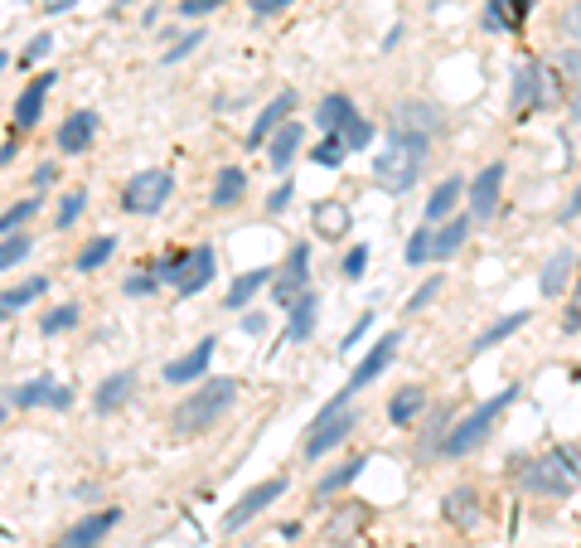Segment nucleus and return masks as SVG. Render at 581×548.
I'll list each match as a JSON object with an SVG mask.
<instances>
[{"instance_id": "1", "label": "nucleus", "mask_w": 581, "mask_h": 548, "mask_svg": "<svg viewBox=\"0 0 581 548\" xmlns=\"http://www.w3.org/2000/svg\"><path fill=\"white\" fill-rule=\"evenodd\" d=\"M237 393H243V384H237L233 374L204 379L199 388L184 393V398L175 403V412H170V437H175V442H194V437H204V432H214V422L223 418L228 408H233Z\"/></svg>"}, {"instance_id": "2", "label": "nucleus", "mask_w": 581, "mask_h": 548, "mask_svg": "<svg viewBox=\"0 0 581 548\" xmlns=\"http://www.w3.org/2000/svg\"><path fill=\"white\" fill-rule=\"evenodd\" d=\"M431 156V137H417V131L388 127V141L373 156V184L383 194H408L412 184L422 180V165Z\"/></svg>"}, {"instance_id": "3", "label": "nucleus", "mask_w": 581, "mask_h": 548, "mask_svg": "<svg viewBox=\"0 0 581 548\" xmlns=\"http://www.w3.org/2000/svg\"><path fill=\"white\" fill-rule=\"evenodd\" d=\"M514 481H518V490H524V495H538V500H567V495H577L581 471H577V457H572V451L553 447V451H543V457L518 461V467H514Z\"/></svg>"}, {"instance_id": "4", "label": "nucleus", "mask_w": 581, "mask_h": 548, "mask_svg": "<svg viewBox=\"0 0 581 548\" xmlns=\"http://www.w3.org/2000/svg\"><path fill=\"white\" fill-rule=\"evenodd\" d=\"M518 398V388H500L490 403H480V408H470L461 422H455L451 432H446V447H441V457L446 461H461V457H470V451H480L485 442H490V432H494V422L508 412V403Z\"/></svg>"}, {"instance_id": "5", "label": "nucleus", "mask_w": 581, "mask_h": 548, "mask_svg": "<svg viewBox=\"0 0 581 548\" xmlns=\"http://www.w3.org/2000/svg\"><path fill=\"white\" fill-rule=\"evenodd\" d=\"M175 200V175L160 170V165H145L127 180V190H121V209L127 214H141V219H151V214H160L165 204Z\"/></svg>"}, {"instance_id": "6", "label": "nucleus", "mask_w": 581, "mask_h": 548, "mask_svg": "<svg viewBox=\"0 0 581 548\" xmlns=\"http://www.w3.org/2000/svg\"><path fill=\"white\" fill-rule=\"evenodd\" d=\"M349 432H359V412H354V408H339V412L320 408V412H315V422L306 428V442H300V457H306V461H320L325 451L345 447Z\"/></svg>"}, {"instance_id": "7", "label": "nucleus", "mask_w": 581, "mask_h": 548, "mask_svg": "<svg viewBox=\"0 0 581 548\" xmlns=\"http://www.w3.org/2000/svg\"><path fill=\"white\" fill-rule=\"evenodd\" d=\"M553 74H547L538 59H518L514 64V88H508V107H514V117H528V112L547 107L553 102Z\"/></svg>"}, {"instance_id": "8", "label": "nucleus", "mask_w": 581, "mask_h": 548, "mask_svg": "<svg viewBox=\"0 0 581 548\" xmlns=\"http://www.w3.org/2000/svg\"><path fill=\"white\" fill-rule=\"evenodd\" d=\"M5 408H54V412H68L73 408V388L59 384V379L39 374V379H25V384H10L5 388Z\"/></svg>"}, {"instance_id": "9", "label": "nucleus", "mask_w": 581, "mask_h": 548, "mask_svg": "<svg viewBox=\"0 0 581 548\" xmlns=\"http://www.w3.org/2000/svg\"><path fill=\"white\" fill-rule=\"evenodd\" d=\"M504 175H508V165H504V161H490V165H485V170L470 180V190H465V204H470V219H475V224H490L494 214H500Z\"/></svg>"}, {"instance_id": "10", "label": "nucleus", "mask_w": 581, "mask_h": 548, "mask_svg": "<svg viewBox=\"0 0 581 548\" xmlns=\"http://www.w3.org/2000/svg\"><path fill=\"white\" fill-rule=\"evenodd\" d=\"M286 485H290L286 475H272V481H257L253 490H247L243 500H237L233 510L223 514V534H237V530H247V524H253L257 514L267 510V505H276V500H282V495H286Z\"/></svg>"}, {"instance_id": "11", "label": "nucleus", "mask_w": 581, "mask_h": 548, "mask_svg": "<svg viewBox=\"0 0 581 548\" xmlns=\"http://www.w3.org/2000/svg\"><path fill=\"white\" fill-rule=\"evenodd\" d=\"M398 349H402V330H383V335L369 345V355H363L359 365H354V374H349V384H345V388H349V393H363L369 384H378L383 369H388L392 359H398Z\"/></svg>"}, {"instance_id": "12", "label": "nucleus", "mask_w": 581, "mask_h": 548, "mask_svg": "<svg viewBox=\"0 0 581 548\" xmlns=\"http://www.w3.org/2000/svg\"><path fill=\"white\" fill-rule=\"evenodd\" d=\"M310 292V243H296L286 253V263H282V272H276V282H272V296H276V306H296L300 296Z\"/></svg>"}, {"instance_id": "13", "label": "nucleus", "mask_w": 581, "mask_h": 548, "mask_svg": "<svg viewBox=\"0 0 581 548\" xmlns=\"http://www.w3.org/2000/svg\"><path fill=\"white\" fill-rule=\"evenodd\" d=\"M117 524H121L117 505H112V510H92V514H82V520H73L68 530L59 534L54 548H102V539H107Z\"/></svg>"}, {"instance_id": "14", "label": "nucleus", "mask_w": 581, "mask_h": 548, "mask_svg": "<svg viewBox=\"0 0 581 548\" xmlns=\"http://www.w3.org/2000/svg\"><path fill=\"white\" fill-rule=\"evenodd\" d=\"M214 355H218V335H204L199 345L190 349V355L170 359V365L160 369V374H165V384H175V388H184V384H204V379H209Z\"/></svg>"}, {"instance_id": "15", "label": "nucleus", "mask_w": 581, "mask_h": 548, "mask_svg": "<svg viewBox=\"0 0 581 548\" xmlns=\"http://www.w3.org/2000/svg\"><path fill=\"white\" fill-rule=\"evenodd\" d=\"M359 122H363V112L354 107V98H349V92H330V98H320L315 127L325 131V137H349Z\"/></svg>"}, {"instance_id": "16", "label": "nucleus", "mask_w": 581, "mask_h": 548, "mask_svg": "<svg viewBox=\"0 0 581 548\" xmlns=\"http://www.w3.org/2000/svg\"><path fill=\"white\" fill-rule=\"evenodd\" d=\"M290 112H296V92H276V98L253 117V131H247V151H262L267 141H272L276 131H282L286 122H290Z\"/></svg>"}, {"instance_id": "17", "label": "nucleus", "mask_w": 581, "mask_h": 548, "mask_svg": "<svg viewBox=\"0 0 581 548\" xmlns=\"http://www.w3.org/2000/svg\"><path fill=\"white\" fill-rule=\"evenodd\" d=\"M441 514H446V524H455L461 534H475V530H480V520H485L480 490H475V485H455V490H446Z\"/></svg>"}, {"instance_id": "18", "label": "nucleus", "mask_w": 581, "mask_h": 548, "mask_svg": "<svg viewBox=\"0 0 581 548\" xmlns=\"http://www.w3.org/2000/svg\"><path fill=\"white\" fill-rule=\"evenodd\" d=\"M214 272H218L214 243H194L190 257H184V277H180V286H175V296H199L204 286H214Z\"/></svg>"}, {"instance_id": "19", "label": "nucleus", "mask_w": 581, "mask_h": 548, "mask_svg": "<svg viewBox=\"0 0 581 548\" xmlns=\"http://www.w3.org/2000/svg\"><path fill=\"white\" fill-rule=\"evenodd\" d=\"M59 82V74H39V78H29L25 88H20V98H15V131H35L39 127V117H44V102H49V88Z\"/></svg>"}, {"instance_id": "20", "label": "nucleus", "mask_w": 581, "mask_h": 548, "mask_svg": "<svg viewBox=\"0 0 581 548\" xmlns=\"http://www.w3.org/2000/svg\"><path fill=\"white\" fill-rule=\"evenodd\" d=\"M98 141V112H88V107H78V112H68L64 122H59V137H54V146L64 151V156H82V151Z\"/></svg>"}, {"instance_id": "21", "label": "nucleus", "mask_w": 581, "mask_h": 548, "mask_svg": "<svg viewBox=\"0 0 581 548\" xmlns=\"http://www.w3.org/2000/svg\"><path fill=\"white\" fill-rule=\"evenodd\" d=\"M388 127H402V131H417V137H431L436 141V131L446 127V112L436 107V102H398V107H392V122Z\"/></svg>"}, {"instance_id": "22", "label": "nucleus", "mask_w": 581, "mask_h": 548, "mask_svg": "<svg viewBox=\"0 0 581 548\" xmlns=\"http://www.w3.org/2000/svg\"><path fill=\"white\" fill-rule=\"evenodd\" d=\"M131 393H137V369H112V374L98 384V393H92V412H98V418H107V412L127 408Z\"/></svg>"}, {"instance_id": "23", "label": "nucleus", "mask_w": 581, "mask_h": 548, "mask_svg": "<svg viewBox=\"0 0 581 548\" xmlns=\"http://www.w3.org/2000/svg\"><path fill=\"white\" fill-rule=\"evenodd\" d=\"M300 141H306V122L290 117L286 127L276 131L272 141H267V165H272V175H282V180H286V175H290V161L300 156Z\"/></svg>"}, {"instance_id": "24", "label": "nucleus", "mask_w": 581, "mask_h": 548, "mask_svg": "<svg viewBox=\"0 0 581 548\" xmlns=\"http://www.w3.org/2000/svg\"><path fill=\"white\" fill-rule=\"evenodd\" d=\"M315 326H320V292L310 286V292L300 296L296 306H290L286 330H282V345H306V340L315 335Z\"/></svg>"}, {"instance_id": "25", "label": "nucleus", "mask_w": 581, "mask_h": 548, "mask_svg": "<svg viewBox=\"0 0 581 548\" xmlns=\"http://www.w3.org/2000/svg\"><path fill=\"white\" fill-rule=\"evenodd\" d=\"M572 267H577V253L572 247H557V253L538 267V292H543L547 302H557V296L572 286Z\"/></svg>"}, {"instance_id": "26", "label": "nucleus", "mask_w": 581, "mask_h": 548, "mask_svg": "<svg viewBox=\"0 0 581 548\" xmlns=\"http://www.w3.org/2000/svg\"><path fill=\"white\" fill-rule=\"evenodd\" d=\"M465 190H470V184H465L461 175H446V180L431 190V200H427V214H422V224H431V229H436V224L455 219V209H461Z\"/></svg>"}, {"instance_id": "27", "label": "nucleus", "mask_w": 581, "mask_h": 548, "mask_svg": "<svg viewBox=\"0 0 581 548\" xmlns=\"http://www.w3.org/2000/svg\"><path fill=\"white\" fill-rule=\"evenodd\" d=\"M533 0H485V29L490 35H518Z\"/></svg>"}, {"instance_id": "28", "label": "nucleus", "mask_w": 581, "mask_h": 548, "mask_svg": "<svg viewBox=\"0 0 581 548\" xmlns=\"http://www.w3.org/2000/svg\"><path fill=\"white\" fill-rule=\"evenodd\" d=\"M272 282H276V267H253V272L233 277V286L223 292V306H228V311H247V306H253V296L267 292Z\"/></svg>"}, {"instance_id": "29", "label": "nucleus", "mask_w": 581, "mask_h": 548, "mask_svg": "<svg viewBox=\"0 0 581 548\" xmlns=\"http://www.w3.org/2000/svg\"><path fill=\"white\" fill-rule=\"evenodd\" d=\"M427 412V388L422 384H408V388H398L388 398V422L398 432H408V428H417V418Z\"/></svg>"}, {"instance_id": "30", "label": "nucleus", "mask_w": 581, "mask_h": 548, "mask_svg": "<svg viewBox=\"0 0 581 548\" xmlns=\"http://www.w3.org/2000/svg\"><path fill=\"white\" fill-rule=\"evenodd\" d=\"M475 219H465V214H455V219L436 224L431 229V263H446V257H455L465 247V238H470Z\"/></svg>"}, {"instance_id": "31", "label": "nucleus", "mask_w": 581, "mask_h": 548, "mask_svg": "<svg viewBox=\"0 0 581 548\" xmlns=\"http://www.w3.org/2000/svg\"><path fill=\"white\" fill-rule=\"evenodd\" d=\"M243 200H247V170L243 165H218L209 204L214 209H233V204H243Z\"/></svg>"}, {"instance_id": "32", "label": "nucleus", "mask_w": 581, "mask_h": 548, "mask_svg": "<svg viewBox=\"0 0 581 548\" xmlns=\"http://www.w3.org/2000/svg\"><path fill=\"white\" fill-rule=\"evenodd\" d=\"M528 320H533V311H504L500 320H490V326L475 335V345H470V355H485V349H494V345H504L514 330H524Z\"/></svg>"}, {"instance_id": "33", "label": "nucleus", "mask_w": 581, "mask_h": 548, "mask_svg": "<svg viewBox=\"0 0 581 548\" xmlns=\"http://www.w3.org/2000/svg\"><path fill=\"white\" fill-rule=\"evenodd\" d=\"M310 224H315L320 238H345L349 224H354V214H349V204H339V200H320L315 209H310Z\"/></svg>"}, {"instance_id": "34", "label": "nucleus", "mask_w": 581, "mask_h": 548, "mask_svg": "<svg viewBox=\"0 0 581 548\" xmlns=\"http://www.w3.org/2000/svg\"><path fill=\"white\" fill-rule=\"evenodd\" d=\"M363 520H369V505H363V500L339 505V510L330 514V524H325V539H330V544H345V539H354V534L363 530Z\"/></svg>"}, {"instance_id": "35", "label": "nucleus", "mask_w": 581, "mask_h": 548, "mask_svg": "<svg viewBox=\"0 0 581 548\" xmlns=\"http://www.w3.org/2000/svg\"><path fill=\"white\" fill-rule=\"evenodd\" d=\"M44 292H49V277H29V282H20V286H5V296H0V311L20 316L25 306H35Z\"/></svg>"}, {"instance_id": "36", "label": "nucleus", "mask_w": 581, "mask_h": 548, "mask_svg": "<svg viewBox=\"0 0 581 548\" xmlns=\"http://www.w3.org/2000/svg\"><path fill=\"white\" fill-rule=\"evenodd\" d=\"M112 253H117V233H98L78 257H73V267H78V272L88 277V272H98V267H107V263H112Z\"/></svg>"}, {"instance_id": "37", "label": "nucleus", "mask_w": 581, "mask_h": 548, "mask_svg": "<svg viewBox=\"0 0 581 548\" xmlns=\"http://www.w3.org/2000/svg\"><path fill=\"white\" fill-rule=\"evenodd\" d=\"M363 467H369V461H363V457H349L345 467H335V471H325V475H320V481H315V495H320V500H325V495H335V490H345V485H354Z\"/></svg>"}, {"instance_id": "38", "label": "nucleus", "mask_w": 581, "mask_h": 548, "mask_svg": "<svg viewBox=\"0 0 581 548\" xmlns=\"http://www.w3.org/2000/svg\"><path fill=\"white\" fill-rule=\"evenodd\" d=\"M402 263H408V267H427V263H431V224H422V229H412V233H408Z\"/></svg>"}, {"instance_id": "39", "label": "nucleus", "mask_w": 581, "mask_h": 548, "mask_svg": "<svg viewBox=\"0 0 581 548\" xmlns=\"http://www.w3.org/2000/svg\"><path fill=\"white\" fill-rule=\"evenodd\" d=\"M29 247H35V238H29L25 229H20V233H5V243H0V267H5V272H15V267L29 257Z\"/></svg>"}, {"instance_id": "40", "label": "nucleus", "mask_w": 581, "mask_h": 548, "mask_svg": "<svg viewBox=\"0 0 581 548\" xmlns=\"http://www.w3.org/2000/svg\"><path fill=\"white\" fill-rule=\"evenodd\" d=\"M88 214V190H68L59 200V214H54V229H73V224Z\"/></svg>"}, {"instance_id": "41", "label": "nucleus", "mask_w": 581, "mask_h": 548, "mask_svg": "<svg viewBox=\"0 0 581 548\" xmlns=\"http://www.w3.org/2000/svg\"><path fill=\"white\" fill-rule=\"evenodd\" d=\"M184 257H190V253H165V257H155L151 272L160 277V286H180V277H184Z\"/></svg>"}, {"instance_id": "42", "label": "nucleus", "mask_w": 581, "mask_h": 548, "mask_svg": "<svg viewBox=\"0 0 581 548\" xmlns=\"http://www.w3.org/2000/svg\"><path fill=\"white\" fill-rule=\"evenodd\" d=\"M345 156H349L345 137H325L315 151H310V161H315V165H325V170H335V165H345Z\"/></svg>"}, {"instance_id": "43", "label": "nucleus", "mask_w": 581, "mask_h": 548, "mask_svg": "<svg viewBox=\"0 0 581 548\" xmlns=\"http://www.w3.org/2000/svg\"><path fill=\"white\" fill-rule=\"evenodd\" d=\"M73 326H78V306H73V302L54 306V311L39 320V330H44V335H64V330H73Z\"/></svg>"}, {"instance_id": "44", "label": "nucleus", "mask_w": 581, "mask_h": 548, "mask_svg": "<svg viewBox=\"0 0 581 548\" xmlns=\"http://www.w3.org/2000/svg\"><path fill=\"white\" fill-rule=\"evenodd\" d=\"M35 214H39V200H20V204H10L5 219H0V233H20L29 219H35Z\"/></svg>"}, {"instance_id": "45", "label": "nucleus", "mask_w": 581, "mask_h": 548, "mask_svg": "<svg viewBox=\"0 0 581 548\" xmlns=\"http://www.w3.org/2000/svg\"><path fill=\"white\" fill-rule=\"evenodd\" d=\"M441 286H446V277H427V282H422L417 292L408 296V311H402V316H417V311H427V306L436 302V296H441Z\"/></svg>"}, {"instance_id": "46", "label": "nucleus", "mask_w": 581, "mask_h": 548, "mask_svg": "<svg viewBox=\"0 0 581 548\" xmlns=\"http://www.w3.org/2000/svg\"><path fill=\"white\" fill-rule=\"evenodd\" d=\"M49 54H54V35H49V29H39V35L25 44V54H20V74H25V68H35L39 59H49Z\"/></svg>"}, {"instance_id": "47", "label": "nucleus", "mask_w": 581, "mask_h": 548, "mask_svg": "<svg viewBox=\"0 0 581 548\" xmlns=\"http://www.w3.org/2000/svg\"><path fill=\"white\" fill-rule=\"evenodd\" d=\"M339 272H345V282H359L363 272H369V243H354L345 253V263H339Z\"/></svg>"}, {"instance_id": "48", "label": "nucleus", "mask_w": 581, "mask_h": 548, "mask_svg": "<svg viewBox=\"0 0 581 548\" xmlns=\"http://www.w3.org/2000/svg\"><path fill=\"white\" fill-rule=\"evenodd\" d=\"M199 44H204V29H190V35H180L170 49H165V64H180V59H190Z\"/></svg>"}, {"instance_id": "49", "label": "nucleus", "mask_w": 581, "mask_h": 548, "mask_svg": "<svg viewBox=\"0 0 581 548\" xmlns=\"http://www.w3.org/2000/svg\"><path fill=\"white\" fill-rule=\"evenodd\" d=\"M557 78L563 82H581V44H572V49H563V54H557Z\"/></svg>"}, {"instance_id": "50", "label": "nucleus", "mask_w": 581, "mask_h": 548, "mask_svg": "<svg viewBox=\"0 0 581 548\" xmlns=\"http://www.w3.org/2000/svg\"><path fill=\"white\" fill-rule=\"evenodd\" d=\"M155 286H160V277H155L151 267H145V272H131L127 282H121V292H127V296H151Z\"/></svg>"}, {"instance_id": "51", "label": "nucleus", "mask_w": 581, "mask_h": 548, "mask_svg": "<svg viewBox=\"0 0 581 548\" xmlns=\"http://www.w3.org/2000/svg\"><path fill=\"white\" fill-rule=\"evenodd\" d=\"M237 330H243V335H253V340H262V335H267V311L247 306V311L237 316Z\"/></svg>"}, {"instance_id": "52", "label": "nucleus", "mask_w": 581, "mask_h": 548, "mask_svg": "<svg viewBox=\"0 0 581 548\" xmlns=\"http://www.w3.org/2000/svg\"><path fill=\"white\" fill-rule=\"evenodd\" d=\"M290 200H296V180H282V184L272 190V200H267V214H286Z\"/></svg>"}, {"instance_id": "53", "label": "nucleus", "mask_w": 581, "mask_h": 548, "mask_svg": "<svg viewBox=\"0 0 581 548\" xmlns=\"http://www.w3.org/2000/svg\"><path fill=\"white\" fill-rule=\"evenodd\" d=\"M218 5H228V0H180V5H175V10H180L184 20H199V15H214Z\"/></svg>"}, {"instance_id": "54", "label": "nucleus", "mask_w": 581, "mask_h": 548, "mask_svg": "<svg viewBox=\"0 0 581 548\" xmlns=\"http://www.w3.org/2000/svg\"><path fill=\"white\" fill-rule=\"evenodd\" d=\"M373 326H378V316H373V311H363V316L354 320V326H349V335H345V349H354V345H359L363 335H369Z\"/></svg>"}, {"instance_id": "55", "label": "nucleus", "mask_w": 581, "mask_h": 548, "mask_svg": "<svg viewBox=\"0 0 581 548\" xmlns=\"http://www.w3.org/2000/svg\"><path fill=\"white\" fill-rule=\"evenodd\" d=\"M290 5H296V0H253V15H282Z\"/></svg>"}, {"instance_id": "56", "label": "nucleus", "mask_w": 581, "mask_h": 548, "mask_svg": "<svg viewBox=\"0 0 581 548\" xmlns=\"http://www.w3.org/2000/svg\"><path fill=\"white\" fill-rule=\"evenodd\" d=\"M563 29H567V35H572V39H581V0H577V5H567Z\"/></svg>"}, {"instance_id": "57", "label": "nucleus", "mask_w": 581, "mask_h": 548, "mask_svg": "<svg viewBox=\"0 0 581 548\" xmlns=\"http://www.w3.org/2000/svg\"><path fill=\"white\" fill-rule=\"evenodd\" d=\"M572 219H581V184L572 190V200H567V209H563V224H572Z\"/></svg>"}, {"instance_id": "58", "label": "nucleus", "mask_w": 581, "mask_h": 548, "mask_svg": "<svg viewBox=\"0 0 581 548\" xmlns=\"http://www.w3.org/2000/svg\"><path fill=\"white\" fill-rule=\"evenodd\" d=\"M35 184H39V190H49V184H54V161L39 165V170H35Z\"/></svg>"}, {"instance_id": "59", "label": "nucleus", "mask_w": 581, "mask_h": 548, "mask_svg": "<svg viewBox=\"0 0 581 548\" xmlns=\"http://www.w3.org/2000/svg\"><path fill=\"white\" fill-rule=\"evenodd\" d=\"M567 112H572V122H577V127H581V82H577V88H572V98H567Z\"/></svg>"}, {"instance_id": "60", "label": "nucleus", "mask_w": 581, "mask_h": 548, "mask_svg": "<svg viewBox=\"0 0 581 548\" xmlns=\"http://www.w3.org/2000/svg\"><path fill=\"white\" fill-rule=\"evenodd\" d=\"M73 5H78V0H44V15H64Z\"/></svg>"}]
</instances>
